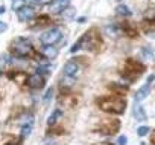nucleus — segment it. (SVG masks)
<instances>
[{
  "label": "nucleus",
  "instance_id": "nucleus-1",
  "mask_svg": "<svg viewBox=\"0 0 155 145\" xmlns=\"http://www.w3.org/2000/svg\"><path fill=\"white\" fill-rule=\"evenodd\" d=\"M11 52L17 58H35V60H38L41 57L40 54L35 52L32 43L25 37H17L11 43Z\"/></svg>",
  "mask_w": 155,
  "mask_h": 145
},
{
  "label": "nucleus",
  "instance_id": "nucleus-2",
  "mask_svg": "<svg viewBox=\"0 0 155 145\" xmlns=\"http://www.w3.org/2000/svg\"><path fill=\"white\" fill-rule=\"evenodd\" d=\"M97 105L105 113L113 115H122L126 109V101L120 96H105L97 99Z\"/></svg>",
  "mask_w": 155,
  "mask_h": 145
},
{
  "label": "nucleus",
  "instance_id": "nucleus-3",
  "mask_svg": "<svg viewBox=\"0 0 155 145\" xmlns=\"http://www.w3.org/2000/svg\"><path fill=\"white\" fill-rule=\"evenodd\" d=\"M146 70V66L140 61H135L132 58H128L125 61V66H123V70H122V77L128 81V83H132L135 80H138L141 77V74H144Z\"/></svg>",
  "mask_w": 155,
  "mask_h": 145
},
{
  "label": "nucleus",
  "instance_id": "nucleus-4",
  "mask_svg": "<svg viewBox=\"0 0 155 145\" xmlns=\"http://www.w3.org/2000/svg\"><path fill=\"white\" fill-rule=\"evenodd\" d=\"M99 46H101V38L96 34V29H91L82 35V49L96 52L99 49Z\"/></svg>",
  "mask_w": 155,
  "mask_h": 145
},
{
  "label": "nucleus",
  "instance_id": "nucleus-5",
  "mask_svg": "<svg viewBox=\"0 0 155 145\" xmlns=\"http://www.w3.org/2000/svg\"><path fill=\"white\" fill-rule=\"evenodd\" d=\"M120 128V121L119 119H104L101 121V124L97 125V131L105 134V136H110V134H114L117 133Z\"/></svg>",
  "mask_w": 155,
  "mask_h": 145
},
{
  "label": "nucleus",
  "instance_id": "nucleus-6",
  "mask_svg": "<svg viewBox=\"0 0 155 145\" xmlns=\"http://www.w3.org/2000/svg\"><path fill=\"white\" fill-rule=\"evenodd\" d=\"M61 37H62V32L58 28H50V29H47L46 32L41 34L40 41L44 46H53V44H56L61 40Z\"/></svg>",
  "mask_w": 155,
  "mask_h": 145
},
{
  "label": "nucleus",
  "instance_id": "nucleus-7",
  "mask_svg": "<svg viewBox=\"0 0 155 145\" xmlns=\"http://www.w3.org/2000/svg\"><path fill=\"white\" fill-rule=\"evenodd\" d=\"M25 86H28L29 89H43V87L46 86V80H44V77L40 75V74L28 75Z\"/></svg>",
  "mask_w": 155,
  "mask_h": 145
},
{
  "label": "nucleus",
  "instance_id": "nucleus-8",
  "mask_svg": "<svg viewBox=\"0 0 155 145\" xmlns=\"http://www.w3.org/2000/svg\"><path fill=\"white\" fill-rule=\"evenodd\" d=\"M17 17L21 23H26V22H31L34 17H35V8L34 6H29V5H25L21 9L17 11Z\"/></svg>",
  "mask_w": 155,
  "mask_h": 145
},
{
  "label": "nucleus",
  "instance_id": "nucleus-9",
  "mask_svg": "<svg viewBox=\"0 0 155 145\" xmlns=\"http://www.w3.org/2000/svg\"><path fill=\"white\" fill-rule=\"evenodd\" d=\"M78 72H79V64H78L76 60H70V61L65 63V66H64V77L74 78L78 75Z\"/></svg>",
  "mask_w": 155,
  "mask_h": 145
},
{
  "label": "nucleus",
  "instance_id": "nucleus-10",
  "mask_svg": "<svg viewBox=\"0 0 155 145\" xmlns=\"http://www.w3.org/2000/svg\"><path fill=\"white\" fill-rule=\"evenodd\" d=\"M67 6H70V0H55L49 5V12L52 14H61Z\"/></svg>",
  "mask_w": 155,
  "mask_h": 145
},
{
  "label": "nucleus",
  "instance_id": "nucleus-11",
  "mask_svg": "<svg viewBox=\"0 0 155 145\" xmlns=\"http://www.w3.org/2000/svg\"><path fill=\"white\" fill-rule=\"evenodd\" d=\"M152 80H153V77H150V78L147 80V83L137 90V93H135V102H141L144 98H147V95H149V92H150V81H152Z\"/></svg>",
  "mask_w": 155,
  "mask_h": 145
},
{
  "label": "nucleus",
  "instance_id": "nucleus-12",
  "mask_svg": "<svg viewBox=\"0 0 155 145\" xmlns=\"http://www.w3.org/2000/svg\"><path fill=\"white\" fill-rule=\"evenodd\" d=\"M50 23H52L50 16H49V14H43V16H38V19L35 20L32 29H40V28H44V26H47V25H50Z\"/></svg>",
  "mask_w": 155,
  "mask_h": 145
},
{
  "label": "nucleus",
  "instance_id": "nucleus-13",
  "mask_svg": "<svg viewBox=\"0 0 155 145\" xmlns=\"http://www.w3.org/2000/svg\"><path fill=\"white\" fill-rule=\"evenodd\" d=\"M41 55H43L46 60H53V58H56V55H58V49H56L55 46H44V47L41 49Z\"/></svg>",
  "mask_w": 155,
  "mask_h": 145
},
{
  "label": "nucleus",
  "instance_id": "nucleus-14",
  "mask_svg": "<svg viewBox=\"0 0 155 145\" xmlns=\"http://www.w3.org/2000/svg\"><path fill=\"white\" fill-rule=\"evenodd\" d=\"M61 118H62V110H61V109H55V110L50 113V116L47 118V125H49V127H53Z\"/></svg>",
  "mask_w": 155,
  "mask_h": 145
},
{
  "label": "nucleus",
  "instance_id": "nucleus-15",
  "mask_svg": "<svg viewBox=\"0 0 155 145\" xmlns=\"http://www.w3.org/2000/svg\"><path fill=\"white\" fill-rule=\"evenodd\" d=\"M122 31H123L129 38H135V37L138 35V32H137L135 26H132L131 23H123V25H122Z\"/></svg>",
  "mask_w": 155,
  "mask_h": 145
},
{
  "label": "nucleus",
  "instance_id": "nucleus-16",
  "mask_svg": "<svg viewBox=\"0 0 155 145\" xmlns=\"http://www.w3.org/2000/svg\"><path fill=\"white\" fill-rule=\"evenodd\" d=\"M134 116H135L137 121H144L146 119V113H144V110H143L141 105H138V104L134 105Z\"/></svg>",
  "mask_w": 155,
  "mask_h": 145
},
{
  "label": "nucleus",
  "instance_id": "nucleus-17",
  "mask_svg": "<svg viewBox=\"0 0 155 145\" xmlns=\"http://www.w3.org/2000/svg\"><path fill=\"white\" fill-rule=\"evenodd\" d=\"M116 14L120 16V17H131V9L126 5H119L116 8Z\"/></svg>",
  "mask_w": 155,
  "mask_h": 145
},
{
  "label": "nucleus",
  "instance_id": "nucleus-18",
  "mask_svg": "<svg viewBox=\"0 0 155 145\" xmlns=\"http://www.w3.org/2000/svg\"><path fill=\"white\" fill-rule=\"evenodd\" d=\"M74 16H76V9H74V8H70V6H67V8L61 12V17H62L64 20H71V19H74Z\"/></svg>",
  "mask_w": 155,
  "mask_h": 145
},
{
  "label": "nucleus",
  "instance_id": "nucleus-19",
  "mask_svg": "<svg viewBox=\"0 0 155 145\" xmlns=\"http://www.w3.org/2000/svg\"><path fill=\"white\" fill-rule=\"evenodd\" d=\"M108 87H110V90L117 92V93H120V95H123V93L128 92V87H126V86H120V84H110Z\"/></svg>",
  "mask_w": 155,
  "mask_h": 145
},
{
  "label": "nucleus",
  "instance_id": "nucleus-20",
  "mask_svg": "<svg viewBox=\"0 0 155 145\" xmlns=\"http://www.w3.org/2000/svg\"><path fill=\"white\" fill-rule=\"evenodd\" d=\"M31 131H32V124H26V125H23V128H21V139L28 137V136L31 134Z\"/></svg>",
  "mask_w": 155,
  "mask_h": 145
},
{
  "label": "nucleus",
  "instance_id": "nucleus-21",
  "mask_svg": "<svg viewBox=\"0 0 155 145\" xmlns=\"http://www.w3.org/2000/svg\"><path fill=\"white\" fill-rule=\"evenodd\" d=\"M26 5V2H25V0H12V9L14 11H18V9H21L23 6Z\"/></svg>",
  "mask_w": 155,
  "mask_h": 145
},
{
  "label": "nucleus",
  "instance_id": "nucleus-22",
  "mask_svg": "<svg viewBox=\"0 0 155 145\" xmlns=\"http://www.w3.org/2000/svg\"><path fill=\"white\" fill-rule=\"evenodd\" d=\"M79 49H82V37L79 38V40H78L73 46H71V49H70V52L71 54H74V52H78V50H79Z\"/></svg>",
  "mask_w": 155,
  "mask_h": 145
},
{
  "label": "nucleus",
  "instance_id": "nucleus-23",
  "mask_svg": "<svg viewBox=\"0 0 155 145\" xmlns=\"http://www.w3.org/2000/svg\"><path fill=\"white\" fill-rule=\"evenodd\" d=\"M141 55H143L144 58L150 60V58L153 57V52H152V49H150V47H143V49H141Z\"/></svg>",
  "mask_w": 155,
  "mask_h": 145
},
{
  "label": "nucleus",
  "instance_id": "nucleus-24",
  "mask_svg": "<svg viewBox=\"0 0 155 145\" xmlns=\"http://www.w3.org/2000/svg\"><path fill=\"white\" fill-rule=\"evenodd\" d=\"M9 60H11V58H9V55H6V54L0 57V69H2V67H5L6 64H9V63H11Z\"/></svg>",
  "mask_w": 155,
  "mask_h": 145
},
{
  "label": "nucleus",
  "instance_id": "nucleus-25",
  "mask_svg": "<svg viewBox=\"0 0 155 145\" xmlns=\"http://www.w3.org/2000/svg\"><path fill=\"white\" fill-rule=\"evenodd\" d=\"M149 133V127H146V125H143V127H140L138 130H137V134L140 136V137H143V136H146Z\"/></svg>",
  "mask_w": 155,
  "mask_h": 145
},
{
  "label": "nucleus",
  "instance_id": "nucleus-26",
  "mask_svg": "<svg viewBox=\"0 0 155 145\" xmlns=\"http://www.w3.org/2000/svg\"><path fill=\"white\" fill-rule=\"evenodd\" d=\"M52 96H53V89H49V90L46 92V95H44V99H43L44 104H47V102L52 99Z\"/></svg>",
  "mask_w": 155,
  "mask_h": 145
},
{
  "label": "nucleus",
  "instance_id": "nucleus-27",
  "mask_svg": "<svg viewBox=\"0 0 155 145\" xmlns=\"http://www.w3.org/2000/svg\"><path fill=\"white\" fill-rule=\"evenodd\" d=\"M128 143V137L126 136H120L119 137V145H126Z\"/></svg>",
  "mask_w": 155,
  "mask_h": 145
},
{
  "label": "nucleus",
  "instance_id": "nucleus-28",
  "mask_svg": "<svg viewBox=\"0 0 155 145\" xmlns=\"http://www.w3.org/2000/svg\"><path fill=\"white\" fill-rule=\"evenodd\" d=\"M8 29V25L5 23V22H0V34H2V32H5Z\"/></svg>",
  "mask_w": 155,
  "mask_h": 145
},
{
  "label": "nucleus",
  "instance_id": "nucleus-29",
  "mask_svg": "<svg viewBox=\"0 0 155 145\" xmlns=\"http://www.w3.org/2000/svg\"><path fill=\"white\" fill-rule=\"evenodd\" d=\"M32 3H35V5H44L46 3V0H31Z\"/></svg>",
  "mask_w": 155,
  "mask_h": 145
},
{
  "label": "nucleus",
  "instance_id": "nucleus-30",
  "mask_svg": "<svg viewBox=\"0 0 155 145\" xmlns=\"http://www.w3.org/2000/svg\"><path fill=\"white\" fill-rule=\"evenodd\" d=\"M150 143H152V145H155V131L150 134Z\"/></svg>",
  "mask_w": 155,
  "mask_h": 145
},
{
  "label": "nucleus",
  "instance_id": "nucleus-31",
  "mask_svg": "<svg viewBox=\"0 0 155 145\" xmlns=\"http://www.w3.org/2000/svg\"><path fill=\"white\" fill-rule=\"evenodd\" d=\"M5 11H6V8L2 5V6H0V14H5Z\"/></svg>",
  "mask_w": 155,
  "mask_h": 145
},
{
  "label": "nucleus",
  "instance_id": "nucleus-32",
  "mask_svg": "<svg viewBox=\"0 0 155 145\" xmlns=\"http://www.w3.org/2000/svg\"><path fill=\"white\" fill-rule=\"evenodd\" d=\"M8 145H21V142L18 140V142H11V143H8Z\"/></svg>",
  "mask_w": 155,
  "mask_h": 145
},
{
  "label": "nucleus",
  "instance_id": "nucleus-33",
  "mask_svg": "<svg viewBox=\"0 0 155 145\" xmlns=\"http://www.w3.org/2000/svg\"><path fill=\"white\" fill-rule=\"evenodd\" d=\"M150 23H152V25H153V26H155V19H153V20H152V22H150Z\"/></svg>",
  "mask_w": 155,
  "mask_h": 145
},
{
  "label": "nucleus",
  "instance_id": "nucleus-34",
  "mask_svg": "<svg viewBox=\"0 0 155 145\" xmlns=\"http://www.w3.org/2000/svg\"><path fill=\"white\" fill-rule=\"evenodd\" d=\"M102 145H111V143H102Z\"/></svg>",
  "mask_w": 155,
  "mask_h": 145
}]
</instances>
